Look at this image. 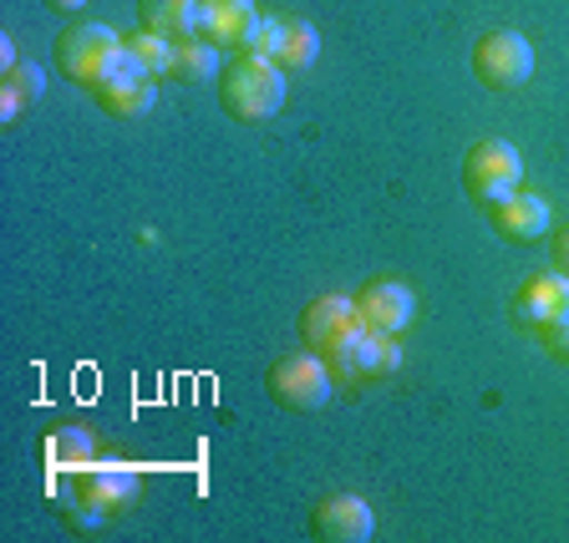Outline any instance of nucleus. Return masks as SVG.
<instances>
[{
  "label": "nucleus",
  "mask_w": 569,
  "mask_h": 543,
  "mask_svg": "<svg viewBox=\"0 0 569 543\" xmlns=\"http://www.w3.org/2000/svg\"><path fill=\"white\" fill-rule=\"evenodd\" d=\"M473 77L488 92H513L533 77V41L519 31H483L473 41Z\"/></svg>",
  "instance_id": "6"
},
{
  "label": "nucleus",
  "mask_w": 569,
  "mask_h": 543,
  "mask_svg": "<svg viewBox=\"0 0 569 543\" xmlns=\"http://www.w3.org/2000/svg\"><path fill=\"white\" fill-rule=\"evenodd\" d=\"M264 386H270V402L284 406V412H316V406L331 402V366L316 351L280 355L270 376H264Z\"/></svg>",
  "instance_id": "5"
},
{
  "label": "nucleus",
  "mask_w": 569,
  "mask_h": 543,
  "mask_svg": "<svg viewBox=\"0 0 569 543\" xmlns=\"http://www.w3.org/2000/svg\"><path fill=\"white\" fill-rule=\"evenodd\" d=\"M97 102H102V112H112V118H148L158 102V82L148 77V71H138V61L128 57V47H122V67L107 77L102 87H97Z\"/></svg>",
  "instance_id": "9"
},
{
  "label": "nucleus",
  "mask_w": 569,
  "mask_h": 543,
  "mask_svg": "<svg viewBox=\"0 0 569 543\" xmlns=\"http://www.w3.org/2000/svg\"><path fill=\"white\" fill-rule=\"evenodd\" d=\"M397 366H402L397 335H377L371 325H367V335L351 345V355L341 361V371H351V376H391Z\"/></svg>",
  "instance_id": "14"
},
{
  "label": "nucleus",
  "mask_w": 569,
  "mask_h": 543,
  "mask_svg": "<svg viewBox=\"0 0 569 543\" xmlns=\"http://www.w3.org/2000/svg\"><path fill=\"white\" fill-rule=\"evenodd\" d=\"M361 335H367V320L356 310V295H316L300 310V341H306V351H316L336 371H341V361L351 355V345Z\"/></svg>",
  "instance_id": "3"
},
{
  "label": "nucleus",
  "mask_w": 569,
  "mask_h": 543,
  "mask_svg": "<svg viewBox=\"0 0 569 543\" xmlns=\"http://www.w3.org/2000/svg\"><path fill=\"white\" fill-rule=\"evenodd\" d=\"M51 61H57V71L67 82L97 92V87L122 67V36L102 21H71L67 31L51 41Z\"/></svg>",
  "instance_id": "2"
},
{
  "label": "nucleus",
  "mask_w": 569,
  "mask_h": 543,
  "mask_svg": "<svg viewBox=\"0 0 569 543\" xmlns=\"http://www.w3.org/2000/svg\"><path fill=\"white\" fill-rule=\"evenodd\" d=\"M549 254H555V270L569 274V224L555 229V244H549Z\"/></svg>",
  "instance_id": "21"
},
{
  "label": "nucleus",
  "mask_w": 569,
  "mask_h": 543,
  "mask_svg": "<svg viewBox=\"0 0 569 543\" xmlns=\"http://www.w3.org/2000/svg\"><path fill=\"white\" fill-rule=\"evenodd\" d=\"M539 341H545L555 355H565V361H569V310H565V315H555L549 325H539Z\"/></svg>",
  "instance_id": "20"
},
{
  "label": "nucleus",
  "mask_w": 569,
  "mask_h": 543,
  "mask_svg": "<svg viewBox=\"0 0 569 543\" xmlns=\"http://www.w3.org/2000/svg\"><path fill=\"white\" fill-rule=\"evenodd\" d=\"M138 26L178 47L199 36V0H138Z\"/></svg>",
  "instance_id": "13"
},
{
  "label": "nucleus",
  "mask_w": 569,
  "mask_h": 543,
  "mask_svg": "<svg viewBox=\"0 0 569 543\" xmlns=\"http://www.w3.org/2000/svg\"><path fill=\"white\" fill-rule=\"evenodd\" d=\"M519 178H523V158L513 142L503 138H483L468 148V158H462V189H468V199L473 203H498V199H509L513 189H519Z\"/></svg>",
  "instance_id": "4"
},
{
  "label": "nucleus",
  "mask_w": 569,
  "mask_h": 543,
  "mask_svg": "<svg viewBox=\"0 0 569 543\" xmlns=\"http://www.w3.org/2000/svg\"><path fill=\"white\" fill-rule=\"evenodd\" d=\"M488 219H493V234L513 239V244H529V239H539L549 229V199H539L529 189H513L509 199L488 203Z\"/></svg>",
  "instance_id": "11"
},
{
  "label": "nucleus",
  "mask_w": 569,
  "mask_h": 543,
  "mask_svg": "<svg viewBox=\"0 0 569 543\" xmlns=\"http://www.w3.org/2000/svg\"><path fill=\"white\" fill-rule=\"evenodd\" d=\"M356 310L377 335H402L417 315V295L402 280H371L356 290Z\"/></svg>",
  "instance_id": "8"
},
{
  "label": "nucleus",
  "mask_w": 569,
  "mask_h": 543,
  "mask_svg": "<svg viewBox=\"0 0 569 543\" xmlns=\"http://www.w3.org/2000/svg\"><path fill=\"white\" fill-rule=\"evenodd\" d=\"M254 26H260V6L254 0H199V36L213 41V47L244 51Z\"/></svg>",
  "instance_id": "10"
},
{
  "label": "nucleus",
  "mask_w": 569,
  "mask_h": 543,
  "mask_svg": "<svg viewBox=\"0 0 569 543\" xmlns=\"http://www.w3.org/2000/svg\"><path fill=\"white\" fill-rule=\"evenodd\" d=\"M122 47H128V57L138 61V71H148V77H168L173 71V41H163V36H153V31H132V36H122Z\"/></svg>",
  "instance_id": "17"
},
{
  "label": "nucleus",
  "mask_w": 569,
  "mask_h": 543,
  "mask_svg": "<svg viewBox=\"0 0 569 543\" xmlns=\"http://www.w3.org/2000/svg\"><path fill=\"white\" fill-rule=\"evenodd\" d=\"M316 57H320V31L316 26L310 21H284L280 47H274V67L306 71V67H316Z\"/></svg>",
  "instance_id": "16"
},
{
  "label": "nucleus",
  "mask_w": 569,
  "mask_h": 543,
  "mask_svg": "<svg viewBox=\"0 0 569 543\" xmlns=\"http://www.w3.org/2000/svg\"><path fill=\"white\" fill-rule=\"evenodd\" d=\"M310 533H316L320 543H367L371 533H377V513H371V503L361 493H326L316 503V513H310Z\"/></svg>",
  "instance_id": "7"
},
{
  "label": "nucleus",
  "mask_w": 569,
  "mask_h": 543,
  "mask_svg": "<svg viewBox=\"0 0 569 543\" xmlns=\"http://www.w3.org/2000/svg\"><path fill=\"white\" fill-rule=\"evenodd\" d=\"M280 31H284L280 16H264V11H260V26H254V36H249V47H244V51H254V57H270V61H274V47H280Z\"/></svg>",
  "instance_id": "18"
},
{
  "label": "nucleus",
  "mask_w": 569,
  "mask_h": 543,
  "mask_svg": "<svg viewBox=\"0 0 569 543\" xmlns=\"http://www.w3.org/2000/svg\"><path fill=\"white\" fill-rule=\"evenodd\" d=\"M47 6H51V11H82V6H87V0H47Z\"/></svg>",
  "instance_id": "23"
},
{
  "label": "nucleus",
  "mask_w": 569,
  "mask_h": 543,
  "mask_svg": "<svg viewBox=\"0 0 569 543\" xmlns=\"http://www.w3.org/2000/svg\"><path fill=\"white\" fill-rule=\"evenodd\" d=\"M16 67V41L11 36H0V71H11Z\"/></svg>",
  "instance_id": "22"
},
{
  "label": "nucleus",
  "mask_w": 569,
  "mask_h": 543,
  "mask_svg": "<svg viewBox=\"0 0 569 543\" xmlns=\"http://www.w3.org/2000/svg\"><path fill=\"white\" fill-rule=\"evenodd\" d=\"M284 87H290L284 67H274L270 57H254V51H239L219 71V107L234 122H270L284 107Z\"/></svg>",
  "instance_id": "1"
},
{
  "label": "nucleus",
  "mask_w": 569,
  "mask_h": 543,
  "mask_svg": "<svg viewBox=\"0 0 569 543\" xmlns=\"http://www.w3.org/2000/svg\"><path fill=\"white\" fill-rule=\"evenodd\" d=\"M6 87H11V92H21L26 102H31V97L41 92V71H36L31 61H16V67L6 71Z\"/></svg>",
  "instance_id": "19"
},
{
  "label": "nucleus",
  "mask_w": 569,
  "mask_h": 543,
  "mask_svg": "<svg viewBox=\"0 0 569 543\" xmlns=\"http://www.w3.org/2000/svg\"><path fill=\"white\" fill-rule=\"evenodd\" d=\"M219 71H224L219 67V47L203 41V36H189V41L173 47V71L168 77H178V82H213Z\"/></svg>",
  "instance_id": "15"
},
{
  "label": "nucleus",
  "mask_w": 569,
  "mask_h": 543,
  "mask_svg": "<svg viewBox=\"0 0 569 543\" xmlns=\"http://www.w3.org/2000/svg\"><path fill=\"white\" fill-rule=\"evenodd\" d=\"M569 310V274L565 270H539L529 274V280L519 284V300H513V315L523 320V325H549L555 315H565Z\"/></svg>",
  "instance_id": "12"
}]
</instances>
